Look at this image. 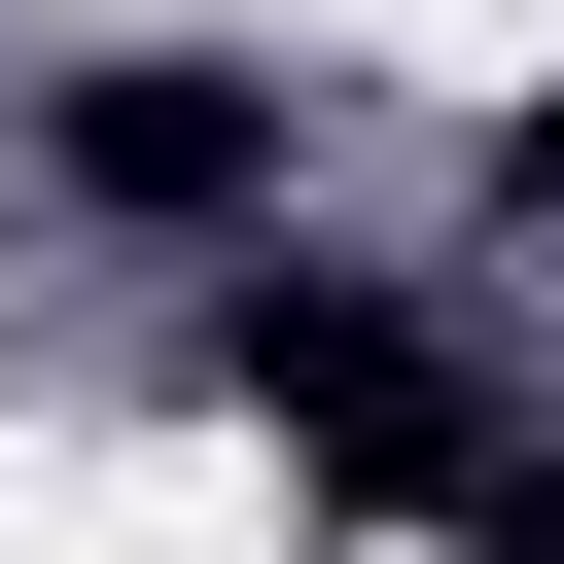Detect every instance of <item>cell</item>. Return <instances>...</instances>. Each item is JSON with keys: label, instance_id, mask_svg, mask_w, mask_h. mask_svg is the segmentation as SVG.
Returning a JSON list of instances; mask_svg holds the SVG:
<instances>
[{"label": "cell", "instance_id": "4", "mask_svg": "<svg viewBox=\"0 0 564 564\" xmlns=\"http://www.w3.org/2000/svg\"><path fill=\"white\" fill-rule=\"evenodd\" d=\"M458 564H564V458H529V494H494V529H458Z\"/></svg>", "mask_w": 564, "mask_h": 564}, {"label": "cell", "instance_id": "2", "mask_svg": "<svg viewBox=\"0 0 564 564\" xmlns=\"http://www.w3.org/2000/svg\"><path fill=\"white\" fill-rule=\"evenodd\" d=\"M35 176H70V212H247V176H282V70H247V35H106V70L35 106Z\"/></svg>", "mask_w": 564, "mask_h": 564}, {"label": "cell", "instance_id": "1", "mask_svg": "<svg viewBox=\"0 0 564 564\" xmlns=\"http://www.w3.org/2000/svg\"><path fill=\"white\" fill-rule=\"evenodd\" d=\"M212 388H247L317 494H388V529H494V494H529L494 352H458V317H388V282H317V247H247V282H212Z\"/></svg>", "mask_w": 564, "mask_h": 564}, {"label": "cell", "instance_id": "3", "mask_svg": "<svg viewBox=\"0 0 564 564\" xmlns=\"http://www.w3.org/2000/svg\"><path fill=\"white\" fill-rule=\"evenodd\" d=\"M494 247H564V106H494Z\"/></svg>", "mask_w": 564, "mask_h": 564}]
</instances>
